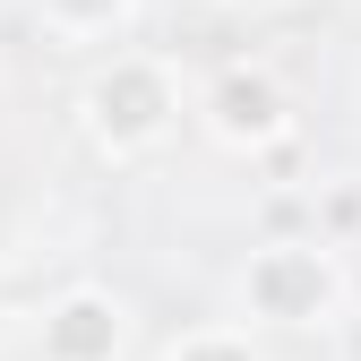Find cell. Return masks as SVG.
Listing matches in <instances>:
<instances>
[{"label":"cell","mask_w":361,"mask_h":361,"mask_svg":"<svg viewBox=\"0 0 361 361\" xmlns=\"http://www.w3.org/2000/svg\"><path fill=\"white\" fill-rule=\"evenodd\" d=\"M207 129L224 147H276L284 138V86L267 69H224L207 86Z\"/></svg>","instance_id":"3957f363"},{"label":"cell","mask_w":361,"mask_h":361,"mask_svg":"<svg viewBox=\"0 0 361 361\" xmlns=\"http://www.w3.org/2000/svg\"><path fill=\"white\" fill-rule=\"evenodd\" d=\"M258 9H267V0H258Z\"/></svg>","instance_id":"52a82bcc"},{"label":"cell","mask_w":361,"mask_h":361,"mask_svg":"<svg viewBox=\"0 0 361 361\" xmlns=\"http://www.w3.org/2000/svg\"><path fill=\"white\" fill-rule=\"evenodd\" d=\"M172 361H250V344H241V336H190Z\"/></svg>","instance_id":"8992f818"},{"label":"cell","mask_w":361,"mask_h":361,"mask_svg":"<svg viewBox=\"0 0 361 361\" xmlns=\"http://www.w3.org/2000/svg\"><path fill=\"white\" fill-rule=\"evenodd\" d=\"M78 112H86V138H95L104 155H138V147H155L172 129L180 86H172L164 61H112V69L86 78V104Z\"/></svg>","instance_id":"6da1fadb"},{"label":"cell","mask_w":361,"mask_h":361,"mask_svg":"<svg viewBox=\"0 0 361 361\" xmlns=\"http://www.w3.org/2000/svg\"><path fill=\"white\" fill-rule=\"evenodd\" d=\"M43 18H52L61 35H95V26H121L129 18V0H35Z\"/></svg>","instance_id":"5b68a950"},{"label":"cell","mask_w":361,"mask_h":361,"mask_svg":"<svg viewBox=\"0 0 361 361\" xmlns=\"http://www.w3.org/2000/svg\"><path fill=\"white\" fill-rule=\"evenodd\" d=\"M121 353V301L69 293L43 310V361H112Z\"/></svg>","instance_id":"277c9868"},{"label":"cell","mask_w":361,"mask_h":361,"mask_svg":"<svg viewBox=\"0 0 361 361\" xmlns=\"http://www.w3.org/2000/svg\"><path fill=\"white\" fill-rule=\"evenodd\" d=\"M241 301L258 310V319H276V327H319L336 310V258L310 250V241H276V250L250 258Z\"/></svg>","instance_id":"7a4b0ae2"}]
</instances>
